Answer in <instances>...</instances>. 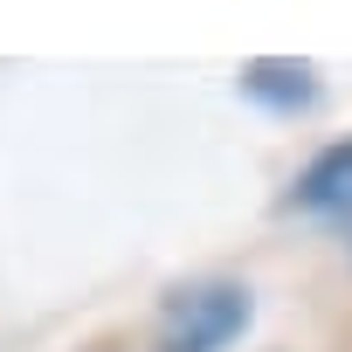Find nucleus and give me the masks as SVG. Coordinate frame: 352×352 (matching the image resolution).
<instances>
[{
    "label": "nucleus",
    "instance_id": "f257e3e1",
    "mask_svg": "<svg viewBox=\"0 0 352 352\" xmlns=\"http://www.w3.org/2000/svg\"><path fill=\"white\" fill-rule=\"evenodd\" d=\"M256 318V290L235 276H201L159 311V352H228Z\"/></svg>",
    "mask_w": 352,
    "mask_h": 352
},
{
    "label": "nucleus",
    "instance_id": "f03ea898",
    "mask_svg": "<svg viewBox=\"0 0 352 352\" xmlns=\"http://www.w3.org/2000/svg\"><path fill=\"white\" fill-rule=\"evenodd\" d=\"M235 90H242L256 111H270V118H297V111H318L324 76H318V63H304V56H249V63L235 69Z\"/></svg>",
    "mask_w": 352,
    "mask_h": 352
},
{
    "label": "nucleus",
    "instance_id": "7ed1b4c3",
    "mask_svg": "<svg viewBox=\"0 0 352 352\" xmlns=\"http://www.w3.org/2000/svg\"><path fill=\"white\" fill-rule=\"evenodd\" d=\"M283 208H297V214H352V138H331V145H318L304 159Z\"/></svg>",
    "mask_w": 352,
    "mask_h": 352
}]
</instances>
